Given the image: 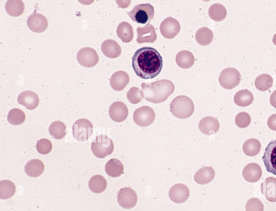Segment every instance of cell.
<instances>
[{"mask_svg":"<svg viewBox=\"0 0 276 211\" xmlns=\"http://www.w3.org/2000/svg\"><path fill=\"white\" fill-rule=\"evenodd\" d=\"M132 65L136 75L145 80L157 77L163 66V57L152 47H143L135 52Z\"/></svg>","mask_w":276,"mask_h":211,"instance_id":"cell-1","label":"cell"},{"mask_svg":"<svg viewBox=\"0 0 276 211\" xmlns=\"http://www.w3.org/2000/svg\"><path fill=\"white\" fill-rule=\"evenodd\" d=\"M142 94L147 101L154 104L166 101L175 90L174 84L168 80L142 84Z\"/></svg>","mask_w":276,"mask_h":211,"instance_id":"cell-2","label":"cell"},{"mask_svg":"<svg viewBox=\"0 0 276 211\" xmlns=\"http://www.w3.org/2000/svg\"><path fill=\"white\" fill-rule=\"evenodd\" d=\"M194 104L189 97L184 95L175 98L170 104V110L176 117L186 119L194 112Z\"/></svg>","mask_w":276,"mask_h":211,"instance_id":"cell-3","label":"cell"},{"mask_svg":"<svg viewBox=\"0 0 276 211\" xmlns=\"http://www.w3.org/2000/svg\"><path fill=\"white\" fill-rule=\"evenodd\" d=\"M91 150L96 157L102 159L112 154L114 151L113 142L106 135L98 136L92 142Z\"/></svg>","mask_w":276,"mask_h":211,"instance_id":"cell-4","label":"cell"},{"mask_svg":"<svg viewBox=\"0 0 276 211\" xmlns=\"http://www.w3.org/2000/svg\"><path fill=\"white\" fill-rule=\"evenodd\" d=\"M127 14L134 22L145 24L149 23L154 18V8L149 3L140 4L134 6Z\"/></svg>","mask_w":276,"mask_h":211,"instance_id":"cell-5","label":"cell"},{"mask_svg":"<svg viewBox=\"0 0 276 211\" xmlns=\"http://www.w3.org/2000/svg\"><path fill=\"white\" fill-rule=\"evenodd\" d=\"M93 129V125L90 120L85 118L80 119L72 126L73 136L78 141H87L92 135Z\"/></svg>","mask_w":276,"mask_h":211,"instance_id":"cell-6","label":"cell"},{"mask_svg":"<svg viewBox=\"0 0 276 211\" xmlns=\"http://www.w3.org/2000/svg\"><path fill=\"white\" fill-rule=\"evenodd\" d=\"M218 80L222 88L231 90L240 83L241 73L235 68H228L221 72Z\"/></svg>","mask_w":276,"mask_h":211,"instance_id":"cell-7","label":"cell"},{"mask_svg":"<svg viewBox=\"0 0 276 211\" xmlns=\"http://www.w3.org/2000/svg\"><path fill=\"white\" fill-rule=\"evenodd\" d=\"M155 118L154 110L148 106H143L134 111L133 120L135 124L141 127H147L152 124Z\"/></svg>","mask_w":276,"mask_h":211,"instance_id":"cell-8","label":"cell"},{"mask_svg":"<svg viewBox=\"0 0 276 211\" xmlns=\"http://www.w3.org/2000/svg\"><path fill=\"white\" fill-rule=\"evenodd\" d=\"M77 60L81 66L91 68L97 64L100 58L94 49L90 47H85L78 52Z\"/></svg>","mask_w":276,"mask_h":211,"instance_id":"cell-9","label":"cell"},{"mask_svg":"<svg viewBox=\"0 0 276 211\" xmlns=\"http://www.w3.org/2000/svg\"><path fill=\"white\" fill-rule=\"evenodd\" d=\"M117 199L119 205L126 209L133 208L138 202L136 192L129 187L121 189L118 193Z\"/></svg>","mask_w":276,"mask_h":211,"instance_id":"cell-10","label":"cell"},{"mask_svg":"<svg viewBox=\"0 0 276 211\" xmlns=\"http://www.w3.org/2000/svg\"><path fill=\"white\" fill-rule=\"evenodd\" d=\"M181 29L179 21L172 17H169L161 23L160 30L164 38L172 39L178 35Z\"/></svg>","mask_w":276,"mask_h":211,"instance_id":"cell-11","label":"cell"},{"mask_svg":"<svg viewBox=\"0 0 276 211\" xmlns=\"http://www.w3.org/2000/svg\"><path fill=\"white\" fill-rule=\"evenodd\" d=\"M267 171L276 176V140L270 141L262 158Z\"/></svg>","mask_w":276,"mask_h":211,"instance_id":"cell-12","label":"cell"},{"mask_svg":"<svg viewBox=\"0 0 276 211\" xmlns=\"http://www.w3.org/2000/svg\"><path fill=\"white\" fill-rule=\"evenodd\" d=\"M190 196V189L183 184H175L170 189V198L171 201L176 204L186 202Z\"/></svg>","mask_w":276,"mask_h":211,"instance_id":"cell-13","label":"cell"},{"mask_svg":"<svg viewBox=\"0 0 276 211\" xmlns=\"http://www.w3.org/2000/svg\"><path fill=\"white\" fill-rule=\"evenodd\" d=\"M27 25L29 29L33 32L41 33L47 29L48 21L42 14L34 13L29 16L27 20Z\"/></svg>","mask_w":276,"mask_h":211,"instance_id":"cell-14","label":"cell"},{"mask_svg":"<svg viewBox=\"0 0 276 211\" xmlns=\"http://www.w3.org/2000/svg\"><path fill=\"white\" fill-rule=\"evenodd\" d=\"M108 114L114 122L121 123L127 119L128 109L126 104L117 101L111 104L109 108Z\"/></svg>","mask_w":276,"mask_h":211,"instance_id":"cell-15","label":"cell"},{"mask_svg":"<svg viewBox=\"0 0 276 211\" xmlns=\"http://www.w3.org/2000/svg\"><path fill=\"white\" fill-rule=\"evenodd\" d=\"M138 44L153 43L157 39V35L153 25L148 23L144 27L137 28Z\"/></svg>","mask_w":276,"mask_h":211,"instance_id":"cell-16","label":"cell"},{"mask_svg":"<svg viewBox=\"0 0 276 211\" xmlns=\"http://www.w3.org/2000/svg\"><path fill=\"white\" fill-rule=\"evenodd\" d=\"M261 167L257 163H252L248 164L244 167L242 175L246 181L254 183L260 180L262 176Z\"/></svg>","mask_w":276,"mask_h":211,"instance_id":"cell-17","label":"cell"},{"mask_svg":"<svg viewBox=\"0 0 276 211\" xmlns=\"http://www.w3.org/2000/svg\"><path fill=\"white\" fill-rule=\"evenodd\" d=\"M18 102L27 109L33 110L38 107L40 100L35 92L27 91L20 93L18 97Z\"/></svg>","mask_w":276,"mask_h":211,"instance_id":"cell-18","label":"cell"},{"mask_svg":"<svg viewBox=\"0 0 276 211\" xmlns=\"http://www.w3.org/2000/svg\"><path fill=\"white\" fill-rule=\"evenodd\" d=\"M199 128L202 133L211 135L217 133L219 130L220 123L217 118L208 116L200 121Z\"/></svg>","mask_w":276,"mask_h":211,"instance_id":"cell-19","label":"cell"},{"mask_svg":"<svg viewBox=\"0 0 276 211\" xmlns=\"http://www.w3.org/2000/svg\"><path fill=\"white\" fill-rule=\"evenodd\" d=\"M260 190L269 202H276V178L272 177L265 179L261 184Z\"/></svg>","mask_w":276,"mask_h":211,"instance_id":"cell-20","label":"cell"},{"mask_svg":"<svg viewBox=\"0 0 276 211\" xmlns=\"http://www.w3.org/2000/svg\"><path fill=\"white\" fill-rule=\"evenodd\" d=\"M129 82V75L127 72L124 71H118L114 73L110 78L111 87L117 92L123 91Z\"/></svg>","mask_w":276,"mask_h":211,"instance_id":"cell-21","label":"cell"},{"mask_svg":"<svg viewBox=\"0 0 276 211\" xmlns=\"http://www.w3.org/2000/svg\"><path fill=\"white\" fill-rule=\"evenodd\" d=\"M101 49L103 54L110 59H116L122 53L121 46L116 41L111 39L104 41L102 44Z\"/></svg>","mask_w":276,"mask_h":211,"instance_id":"cell-22","label":"cell"},{"mask_svg":"<svg viewBox=\"0 0 276 211\" xmlns=\"http://www.w3.org/2000/svg\"><path fill=\"white\" fill-rule=\"evenodd\" d=\"M215 176V172L212 167H204L198 170L194 176L195 181L200 185L209 184Z\"/></svg>","mask_w":276,"mask_h":211,"instance_id":"cell-23","label":"cell"},{"mask_svg":"<svg viewBox=\"0 0 276 211\" xmlns=\"http://www.w3.org/2000/svg\"><path fill=\"white\" fill-rule=\"evenodd\" d=\"M24 171L28 176L38 177L42 175L44 171V164L38 159L31 160L26 164Z\"/></svg>","mask_w":276,"mask_h":211,"instance_id":"cell-24","label":"cell"},{"mask_svg":"<svg viewBox=\"0 0 276 211\" xmlns=\"http://www.w3.org/2000/svg\"><path fill=\"white\" fill-rule=\"evenodd\" d=\"M176 62L182 69H189L194 65L195 57L188 50H182L178 52L176 56Z\"/></svg>","mask_w":276,"mask_h":211,"instance_id":"cell-25","label":"cell"},{"mask_svg":"<svg viewBox=\"0 0 276 211\" xmlns=\"http://www.w3.org/2000/svg\"><path fill=\"white\" fill-rule=\"evenodd\" d=\"M124 167L123 163L116 158L108 161L106 164V171L109 176L117 178L124 173Z\"/></svg>","mask_w":276,"mask_h":211,"instance_id":"cell-26","label":"cell"},{"mask_svg":"<svg viewBox=\"0 0 276 211\" xmlns=\"http://www.w3.org/2000/svg\"><path fill=\"white\" fill-rule=\"evenodd\" d=\"M117 34L124 43H129L133 39V28L132 25L127 22H122L118 25Z\"/></svg>","mask_w":276,"mask_h":211,"instance_id":"cell-27","label":"cell"},{"mask_svg":"<svg viewBox=\"0 0 276 211\" xmlns=\"http://www.w3.org/2000/svg\"><path fill=\"white\" fill-rule=\"evenodd\" d=\"M24 4L21 0H8L5 9L8 15L13 17H19L24 11Z\"/></svg>","mask_w":276,"mask_h":211,"instance_id":"cell-28","label":"cell"},{"mask_svg":"<svg viewBox=\"0 0 276 211\" xmlns=\"http://www.w3.org/2000/svg\"><path fill=\"white\" fill-rule=\"evenodd\" d=\"M254 99L253 94L248 90H242L238 92L234 96V102L241 107L249 106L253 103Z\"/></svg>","mask_w":276,"mask_h":211,"instance_id":"cell-29","label":"cell"},{"mask_svg":"<svg viewBox=\"0 0 276 211\" xmlns=\"http://www.w3.org/2000/svg\"><path fill=\"white\" fill-rule=\"evenodd\" d=\"M107 186L106 179L101 175L93 176L88 182L90 190L95 193H101L106 190Z\"/></svg>","mask_w":276,"mask_h":211,"instance_id":"cell-30","label":"cell"},{"mask_svg":"<svg viewBox=\"0 0 276 211\" xmlns=\"http://www.w3.org/2000/svg\"><path fill=\"white\" fill-rule=\"evenodd\" d=\"M261 146V143L257 139H249L244 142L243 151L247 156L254 157L259 154Z\"/></svg>","mask_w":276,"mask_h":211,"instance_id":"cell-31","label":"cell"},{"mask_svg":"<svg viewBox=\"0 0 276 211\" xmlns=\"http://www.w3.org/2000/svg\"><path fill=\"white\" fill-rule=\"evenodd\" d=\"M210 18L216 22H220L227 17V11L223 5L219 3L213 4L208 11Z\"/></svg>","mask_w":276,"mask_h":211,"instance_id":"cell-32","label":"cell"},{"mask_svg":"<svg viewBox=\"0 0 276 211\" xmlns=\"http://www.w3.org/2000/svg\"><path fill=\"white\" fill-rule=\"evenodd\" d=\"M196 40L199 45L205 46L210 45L213 38L212 31L207 27H202L197 31Z\"/></svg>","mask_w":276,"mask_h":211,"instance_id":"cell-33","label":"cell"},{"mask_svg":"<svg viewBox=\"0 0 276 211\" xmlns=\"http://www.w3.org/2000/svg\"><path fill=\"white\" fill-rule=\"evenodd\" d=\"M49 131L55 140H61L66 135V126L61 121H55L50 125Z\"/></svg>","mask_w":276,"mask_h":211,"instance_id":"cell-34","label":"cell"},{"mask_svg":"<svg viewBox=\"0 0 276 211\" xmlns=\"http://www.w3.org/2000/svg\"><path fill=\"white\" fill-rule=\"evenodd\" d=\"M16 192V187L13 182L8 180L0 182V198L8 199L12 198Z\"/></svg>","mask_w":276,"mask_h":211,"instance_id":"cell-35","label":"cell"},{"mask_svg":"<svg viewBox=\"0 0 276 211\" xmlns=\"http://www.w3.org/2000/svg\"><path fill=\"white\" fill-rule=\"evenodd\" d=\"M273 78L268 74L259 75L255 82V87L259 91L266 92L273 86Z\"/></svg>","mask_w":276,"mask_h":211,"instance_id":"cell-36","label":"cell"},{"mask_svg":"<svg viewBox=\"0 0 276 211\" xmlns=\"http://www.w3.org/2000/svg\"><path fill=\"white\" fill-rule=\"evenodd\" d=\"M25 115L22 110L14 108L10 111L7 120L9 123L13 125H19L24 123Z\"/></svg>","mask_w":276,"mask_h":211,"instance_id":"cell-37","label":"cell"},{"mask_svg":"<svg viewBox=\"0 0 276 211\" xmlns=\"http://www.w3.org/2000/svg\"><path fill=\"white\" fill-rule=\"evenodd\" d=\"M127 98L130 103L133 104H138L144 98L142 90L137 87L131 88L127 93Z\"/></svg>","mask_w":276,"mask_h":211,"instance_id":"cell-38","label":"cell"},{"mask_svg":"<svg viewBox=\"0 0 276 211\" xmlns=\"http://www.w3.org/2000/svg\"><path fill=\"white\" fill-rule=\"evenodd\" d=\"M252 118L251 116L246 112L238 114L235 117V123L239 128H246L251 124Z\"/></svg>","mask_w":276,"mask_h":211,"instance_id":"cell-39","label":"cell"},{"mask_svg":"<svg viewBox=\"0 0 276 211\" xmlns=\"http://www.w3.org/2000/svg\"><path fill=\"white\" fill-rule=\"evenodd\" d=\"M53 145L47 139H41L36 144V149L41 155H47L51 151Z\"/></svg>","mask_w":276,"mask_h":211,"instance_id":"cell-40","label":"cell"},{"mask_svg":"<svg viewBox=\"0 0 276 211\" xmlns=\"http://www.w3.org/2000/svg\"><path fill=\"white\" fill-rule=\"evenodd\" d=\"M246 211H264V205L260 200L257 198L250 199L246 205Z\"/></svg>","mask_w":276,"mask_h":211,"instance_id":"cell-41","label":"cell"},{"mask_svg":"<svg viewBox=\"0 0 276 211\" xmlns=\"http://www.w3.org/2000/svg\"><path fill=\"white\" fill-rule=\"evenodd\" d=\"M268 125L271 130L276 131V114L271 116L269 118Z\"/></svg>","mask_w":276,"mask_h":211,"instance_id":"cell-42","label":"cell"},{"mask_svg":"<svg viewBox=\"0 0 276 211\" xmlns=\"http://www.w3.org/2000/svg\"><path fill=\"white\" fill-rule=\"evenodd\" d=\"M270 101L271 105L273 107L276 108V91H274L270 97Z\"/></svg>","mask_w":276,"mask_h":211,"instance_id":"cell-43","label":"cell"},{"mask_svg":"<svg viewBox=\"0 0 276 211\" xmlns=\"http://www.w3.org/2000/svg\"><path fill=\"white\" fill-rule=\"evenodd\" d=\"M273 41V43L274 44V45L276 46V34H275Z\"/></svg>","mask_w":276,"mask_h":211,"instance_id":"cell-44","label":"cell"},{"mask_svg":"<svg viewBox=\"0 0 276 211\" xmlns=\"http://www.w3.org/2000/svg\"></svg>","mask_w":276,"mask_h":211,"instance_id":"cell-45","label":"cell"}]
</instances>
